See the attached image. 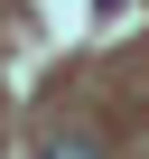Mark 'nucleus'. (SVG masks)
Segmentation results:
<instances>
[{
	"mask_svg": "<svg viewBox=\"0 0 149 159\" xmlns=\"http://www.w3.org/2000/svg\"><path fill=\"white\" fill-rule=\"evenodd\" d=\"M47 159H103L93 140H47Z\"/></svg>",
	"mask_w": 149,
	"mask_h": 159,
	"instance_id": "obj_1",
	"label": "nucleus"
}]
</instances>
